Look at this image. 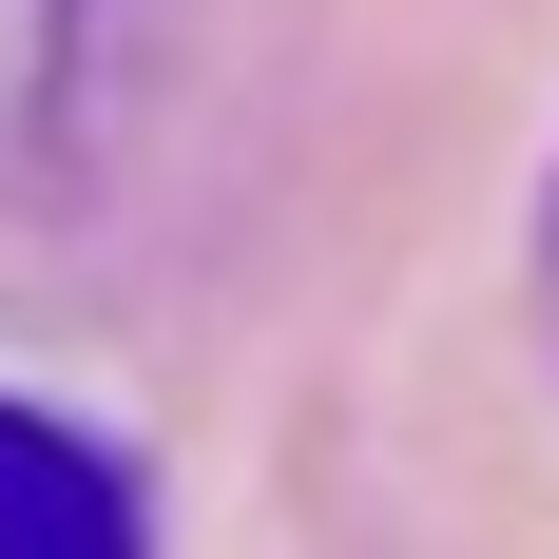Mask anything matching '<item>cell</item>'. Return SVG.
Masks as SVG:
<instances>
[{
	"label": "cell",
	"instance_id": "cell-1",
	"mask_svg": "<svg viewBox=\"0 0 559 559\" xmlns=\"http://www.w3.org/2000/svg\"><path fill=\"white\" fill-rule=\"evenodd\" d=\"M0 559H135V483L39 405H0Z\"/></svg>",
	"mask_w": 559,
	"mask_h": 559
}]
</instances>
